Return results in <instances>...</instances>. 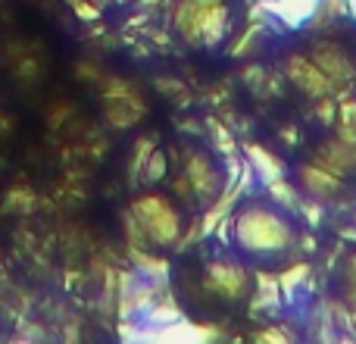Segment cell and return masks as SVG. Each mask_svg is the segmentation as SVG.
<instances>
[{"label": "cell", "mask_w": 356, "mask_h": 344, "mask_svg": "<svg viewBox=\"0 0 356 344\" xmlns=\"http://www.w3.org/2000/svg\"><path fill=\"white\" fill-rule=\"evenodd\" d=\"M228 244L244 263L278 266L300 244V226L291 207L278 197L250 194L228 213L225 219Z\"/></svg>", "instance_id": "6da1fadb"}, {"label": "cell", "mask_w": 356, "mask_h": 344, "mask_svg": "<svg viewBox=\"0 0 356 344\" xmlns=\"http://www.w3.org/2000/svg\"><path fill=\"white\" fill-rule=\"evenodd\" d=\"M313 63L328 75L332 81H344L350 79V60L344 56V50L334 47V44H319L313 54Z\"/></svg>", "instance_id": "ba28073f"}, {"label": "cell", "mask_w": 356, "mask_h": 344, "mask_svg": "<svg viewBox=\"0 0 356 344\" xmlns=\"http://www.w3.org/2000/svg\"><path fill=\"white\" fill-rule=\"evenodd\" d=\"M288 75L307 94H313V97H325V94L332 91V85H334V81L328 79V75L322 72L313 60H309V56H291L288 60Z\"/></svg>", "instance_id": "8992f818"}, {"label": "cell", "mask_w": 356, "mask_h": 344, "mask_svg": "<svg viewBox=\"0 0 356 344\" xmlns=\"http://www.w3.org/2000/svg\"><path fill=\"white\" fill-rule=\"evenodd\" d=\"M163 175H166V157L154 154V157H150V163H147V169H144V178L154 185V182H160Z\"/></svg>", "instance_id": "30bf717a"}, {"label": "cell", "mask_w": 356, "mask_h": 344, "mask_svg": "<svg viewBox=\"0 0 356 344\" xmlns=\"http://www.w3.org/2000/svg\"><path fill=\"white\" fill-rule=\"evenodd\" d=\"M69 3L75 6V13H79V19H85V22H91V19H97V10H94V6H88L85 0H69Z\"/></svg>", "instance_id": "8fae6325"}, {"label": "cell", "mask_w": 356, "mask_h": 344, "mask_svg": "<svg viewBox=\"0 0 356 344\" xmlns=\"http://www.w3.org/2000/svg\"><path fill=\"white\" fill-rule=\"evenodd\" d=\"M297 185H300V194L313 197V201H334L344 191L341 178L328 166H300L297 169Z\"/></svg>", "instance_id": "5b68a950"}, {"label": "cell", "mask_w": 356, "mask_h": 344, "mask_svg": "<svg viewBox=\"0 0 356 344\" xmlns=\"http://www.w3.org/2000/svg\"><path fill=\"white\" fill-rule=\"evenodd\" d=\"M203 6L207 0H178L175 6V29L194 47H203Z\"/></svg>", "instance_id": "52a82bcc"}, {"label": "cell", "mask_w": 356, "mask_h": 344, "mask_svg": "<svg viewBox=\"0 0 356 344\" xmlns=\"http://www.w3.org/2000/svg\"><path fill=\"white\" fill-rule=\"evenodd\" d=\"M225 185H228L225 169L209 150H191L188 160H184L178 188L188 191V197H194L203 207H213L219 201V194L225 191Z\"/></svg>", "instance_id": "3957f363"}, {"label": "cell", "mask_w": 356, "mask_h": 344, "mask_svg": "<svg viewBox=\"0 0 356 344\" xmlns=\"http://www.w3.org/2000/svg\"><path fill=\"white\" fill-rule=\"evenodd\" d=\"M338 295H341V301L356 307V247L347 251L344 260L338 263Z\"/></svg>", "instance_id": "9c48e42d"}, {"label": "cell", "mask_w": 356, "mask_h": 344, "mask_svg": "<svg viewBox=\"0 0 356 344\" xmlns=\"http://www.w3.org/2000/svg\"><path fill=\"white\" fill-rule=\"evenodd\" d=\"M131 247H175L184 238V216L166 194H138L129 207Z\"/></svg>", "instance_id": "7a4b0ae2"}, {"label": "cell", "mask_w": 356, "mask_h": 344, "mask_svg": "<svg viewBox=\"0 0 356 344\" xmlns=\"http://www.w3.org/2000/svg\"><path fill=\"white\" fill-rule=\"evenodd\" d=\"M207 291H213L216 297L228 304H238L250 295V272H247L244 260L234 253V257H222L207 263V276H203Z\"/></svg>", "instance_id": "277c9868"}]
</instances>
